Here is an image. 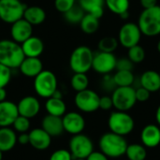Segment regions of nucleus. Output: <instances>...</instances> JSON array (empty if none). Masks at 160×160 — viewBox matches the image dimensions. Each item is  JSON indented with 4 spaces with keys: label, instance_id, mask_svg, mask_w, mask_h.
Here are the masks:
<instances>
[{
    "label": "nucleus",
    "instance_id": "obj_1",
    "mask_svg": "<svg viewBox=\"0 0 160 160\" xmlns=\"http://www.w3.org/2000/svg\"><path fill=\"white\" fill-rule=\"evenodd\" d=\"M128 145L125 137L111 131L104 133L98 141L100 152L109 158H118L125 156Z\"/></svg>",
    "mask_w": 160,
    "mask_h": 160
},
{
    "label": "nucleus",
    "instance_id": "obj_2",
    "mask_svg": "<svg viewBox=\"0 0 160 160\" xmlns=\"http://www.w3.org/2000/svg\"><path fill=\"white\" fill-rule=\"evenodd\" d=\"M25 58L21 44L12 39L0 40V64L12 68H19Z\"/></svg>",
    "mask_w": 160,
    "mask_h": 160
},
{
    "label": "nucleus",
    "instance_id": "obj_3",
    "mask_svg": "<svg viewBox=\"0 0 160 160\" xmlns=\"http://www.w3.org/2000/svg\"><path fill=\"white\" fill-rule=\"evenodd\" d=\"M141 32L143 36L153 38L160 35V6L144 8L138 18Z\"/></svg>",
    "mask_w": 160,
    "mask_h": 160
},
{
    "label": "nucleus",
    "instance_id": "obj_4",
    "mask_svg": "<svg viewBox=\"0 0 160 160\" xmlns=\"http://www.w3.org/2000/svg\"><path fill=\"white\" fill-rule=\"evenodd\" d=\"M93 51L84 45L75 48L69 57V68L74 73H87L92 68Z\"/></svg>",
    "mask_w": 160,
    "mask_h": 160
},
{
    "label": "nucleus",
    "instance_id": "obj_5",
    "mask_svg": "<svg viewBox=\"0 0 160 160\" xmlns=\"http://www.w3.org/2000/svg\"><path fill=\"white\" fill-rule=\"evenodd\" d=\"M108 127L111 132L125 137L134 130L135 121L128 112L116 110L110 114L108 118Z\"/></svg>",
    "mask_w": 160,
    "mask_h": 160
},
{
    "label": "nucleus",
    "instance_id": "obj_6",
    "mask_svg": "<svg viewBox=\"0 0 160 160\" xmlns=\"http://www.w3.org/2000/svg\"><path fill=\"white\" fill-rule=\"evenodd\" d=\"M57 78L51 70L43 69L34 78V90L38 97L43 98L52 97L57 90Z\"/></svg>",
    "mask_w": 160,
    "mask_h": 160
},
{
    "label": "nucleus",
    "instance_id": "obj_7",
    "mask_svg": "<svg viewBox=\"0 0 160 160\" xmlns=\"http://www.w3.org/2000/svg\"><path fill=\"white\" fill-rule=\"evenodd\" d=\"M113 108L117 111L128 112L137 103L135 89L132 86L116 87L112 94Z\"/></svg>",
    "mask_w": 160,
    "mask_h": 160
},
{
    "label": "nucleus",
    "instance_id": "obj_8",
    "mask_svg": "<svg viewBox=\"0 0 160 160\" xmlns=\"http://www.w3.org/2000/svg\"><path fill=\"white\" fill-rule=\"evenodd\" d=\"M25 8L21 0H0V20L12 24L22 18Z\"/></svg>",
    "mask_w": 160,
    "mask_h": 160
},
{
    "label": "nucleus",
    "instance_id": "obj_9",
    "mask_svg": "<svg viewBox=\"0 0 160 160\" xmlns=\"http://www.w3.org/2000/svg\"><path fill=\"white\" fill-rule=\"evenodd\" d=\"M68 146H69L68 150L73 159L76 158L86 159L89 157V155L94 151V143L92 140L88 136L82 133L72 135Z\"/></svg>",
    "mask_w": 160,
    "mask_h": 160
},
{
    "label": "nucleus",
    "instance_id": "obj_10",
    "mask_svg": "<svg viewBox=\"0 0 160 160\" xmlns=\"http://www.w3.org/2000/svg\"><path fill=\"white\" fill-rule=\"evenodd\" d=\"M142 34L139 25L136 22H128L124 23L118 32V42L123 48L129 49L135 45L140 44Z\"/></svg>",
    "mask_w": 160,
    "mask_h": 160
},
{
    "label": "nucleus",
    "instance_id": "obj_11",
    "mask_svg": "<svg viewBox=\"0 0 160 160\" xmlns=\"http://www.w3.org/2000/svg\"><path fill=\"white\" fill-rule=\"evenodd\" d=\"M99 98L100 97L97 92L87 88L83 91L77 92L74 102L81 112L91 113L99 110Z\"/></svg>",
    "mask_w": 160,
    "mask_h": 160
},
{
    "label": "nucleus",
    "instance_id": "obj_12",
    "mask_svg": "<svg viewBox=\"0 0 160 160\" xmlns=\"http://www.w3.org/2000/svg\"><path fill=\"white\" fill-rule=\"evenodd\" d=\"M117 58L113 52H97L94 53L92 68L98 74H111L116 68Z\"/></svg>",
    "mask_w": 160,
    "mask_h": 160
},
{
    "label": "nucleus",
    "instance_id": "obj_13",
    "mask_svg": "<svg viewBox=\"0 0 160 160\" xmlns=\"http://www.w3.org/2000/svg\"><path fill=\"white\" fill-rule=\"evenodd\" d=\"M62 122H63L64 131L71 135H77L82 133L85 128V120L83 116L76 112H66L62 116Z\"/></svg>",
    "mask_w": 160,
    "mask_h": 160
},
{
    "label": "nucleus",
    "instance_id": "obj_14",
    "mask_svg": "<svg viewBox=\"0 0 160 160\" xmlns=\"http://www.w3.org/2000/svg\"><path fill=\"white\" fill-rule=\"evenodd\" d=\"M31 36H33V25L23 18L16 21L11 24L10 37L11 39L15 42L22 44Z\"/></svg>",
    "mask_w": 160,
    "mask_h": 160
},
{
    "label": "nucleus",
    "instance_id": "obj_15",
    "mask_svg": "<svg viewBox=\"0 0 160 160\" xmlns=\"http://www.w3.org/2000/svg\"><path fill=\"white\" fill-rule=\"evenodd\" d=\"M17 108L19 115L31 119L38 114L40 111V103L36 97L26 96L20 99L17 104Z\"/></svg>",
    "mask_w": 160,
    "mask_h": 160
},
{
    "label": "nucleus",
    "instance_id": "obj_16",
    "mask_svg": "<svg viewBox=\"0 0 160 160\" xmlns=\"http://www.w3.org/2000/svg\"><path fill=\"white\" fill-rule=\"evenodd\" d=\"M18 116L19 112L17 104L8 100L0 102V128H8L12 126Z\"/></svg>",
    "mask_w": 160,
    "mask_h": 160
},
{
    "label": "nucleus",
    "instance_id": "obj_17",
    "mask_svg": "<svg viewBox=\"0 0 160 160\" xmlns=\"http://www.w3.org/2000/svg\"><path fill=\"white\" fill-rule=\"evenodd\" d=\"M29 144L36 150L44 151L51 146L52 137L41 128H34L29 133Z\"/></svg>",
    "mask_w": 160,
    "mask_h": 160
},
{
    "label": "nucleus",
    "instance_id": "obj_18",
    "mask_svg": "<svg viewBox=\"0 0 160 160\" xmlns=\"http://www.w3.org/2000/svg\"><path fill=\"white\" fill-rule=\"evenodd\" d=\"M142 144L146 148H156L160 144V127L149 124L141 132Z\"/></svg>",
    "mask_w": 160,
    "mask_h": 160
},
{
    "label": "nucleus",
    "instance_id": "obj_19",
    "mask_svg": "<svg viewBox=\"0 0 160 160\" xmlns=\"http://www.w3.org/2000/svg\"><path fill=\"white\" fill-rule=\"evenodd\" d=\"M19 69L27 78H35L43 70V64L39 57H25L21 63Z\"/></svg>",
    "mask_w": 160,
    "mask_h": 160
},
{
    "label": "nucleus",
    "instance_id": "obj_20",
    "mask_svg": "<svg viewBox=\"0 0 160 160\" xmlns=\"http://www.w3.org/2000/svg\"><path fill=\"white\" fill-rule=\"evenodd\" d=\"M41 128L44 129L52 138L62 135L64 132L62 117L47 114L41 121Z\"/></svg>",
    "mask_w": 160,
    "mask_h": 160
},
{
    "label": "nucleus",
    "instance_id": "obj_21",
    "mask_svg": "<svg viewBox=\"0 0 160 160\" xmlns=\"http://www.w3.org/2000/svg\"><path fill=\"white\" fill-rule=\"evenodd\" d=\"M25 57H39L44 51V43L38 37L31 36L21 44Z\"/></svg>",
    "mask_w": 160,
    "mask_h": 160
},
{
    "label": "nucleus",
    "instance_id": "obj_22",
    "mask_svg": "<svg viewBox=\"0 0 160 160\" xmlns=\"http://www.w3.org/2000/svg\"><path fill=\"white\" fill-rule=\"evenodd\" d=\"M141 86L148 90L150 93H156L160 90V75L159 72L156 70H146L140 78Z\"/></svg>",
    "mask_w": 160,
    "mask_h": 160
},
{
    "label": "nucleus",
    "instance_id": "obj_23",
    "mask_svg": "<svg viewBox=\"0 0 160 160\" xmlns=\"http://www.w3.org/2000/svg\"><path fill=\"white\" fill-rule=\"evenodd\" d=\"M46 11L39 6H26L22 16V18L33 26L43 23L46 20Z\"/></svg>",
    "mask_w": 160,
    "mask_h": 160
},
{
    "label": "nucleus",
    "instance_id": "obj_24",
    "mask_svg": "<svg viewBox=\"0 0 160 160\" xmlns=\"http://www.w3.org/2000/svg\"><path fill=\"white\" fill-rule=\"evenodd\" d=\"M17 144V135L14 129L0 128V151L3 153L12 150Z\"/></svg>",
    "mask_w": 160,
    "mask_h": 160
},
{
    "label": "nucleus",
    "instance_id": "obj_25",
    "mask_svg": "<svg viewBox=\"0 0 160 160\" xmlns=\"http://www.w3.org/2000/svg\"><path fill=\"white\" fill-rule=\"evenodd\" d=\"M79 5L85 13L92 14L98 19H100L104 14L105 0H79Z\"/></svg>",
    "mask_w": 160,
    "mask_h": 160
},
{
    "label": "nucleus",
    "instance_id": "obj_26",
    "mask_svg": "<svg viewBox=\"0 0 160 160\" xmlns=\"http://www.w3.org/2000/svg\"><path fill=\"white\" fill-rule=\"evenodd\" d=\"M45 109L48 114L62 117L67 112V105L63 98H57L51 97L47 98L45 103Z\"/></svg>",
    "mask_w": 160,
    "mask_h": 160
},
{
    "label": "nucleus",
    "instance_id": "obj_27",
    "mask_svg": "<svg viewBox=\"0 0 160 160\" xmlns=\"http://www.w3.org/2000/svg\"><path fill=\"white\" fill-rule=\"evenodd\" d=\"M81 30L87 35L95 34L99 28V19L93 16L92 14L85 13L81 22L79 23Z\"/></svg>",
    "mask_w": 160,
    "mask_h": 160
},
{
    "label": "nucleus",
    "instance_id": "obj_28",
    "mask_svg": "<svg viewBox=\"0 0 160 160\" xmlns=\"http://www.w3.org/2000/svg\"><path fill=\"white\" fill-rule=\"evenodd\" d=\"M125 156L128 160H145L147 158V150L141 143H131L128 145Z\"/></svg>",
    "mask_w": 160,
    "mask_h": 160
},
{
    "label": "nucleus",
    "instance_id": "obj_29",
    "mask_svg": "<svg viewBox=\"0 0 160 160\" xmlns=\"http://www.w3.org/2000/svg\"><path fill=\"white\" fill-rule=\"evenodd\" d=\"M112 77L116 87L132 86L135 81V76L130 70H116Z\"/></svg>",
    "mask_w": 160,
    "mask_h": 160
},
{
    "label": "nucleus",
    "instance_id": "obj_30",
    "mask_svg": "<svg viewBox=\"0 0 160 160\" xmlns=\"http://www.w3.org/2000/svg\"><path fill=\"white\" fill-rule=\"evenodd\" d=\"M105 6L109 10L116 15H121L129 9V0H105Z\"/></svg>",
    "mask_w": 160,
    "mask_h": 160
},
{
    "label": "nucleus",
    "instance_id": "obj_31",
    "mask_svg": "<svg viewBox=\"0 0 160 160\" xmlns=\"http://www.w3.org/2000/svg\"><path fill=\"white\" fill-rule=\"evenodd\" d=\"M70 85L76 92L83 91L89 86V78L86 73H74L70 80Z\"/></svg>",
    "mask_w": 160,
    "mask_h": 160
},
{
    "label": "nucleus",
    "instance_id": "obj_32",
    "mask_svg": "<svg viewBox=\"0 0 160 160\" xmlns=\"http://www.w3.org/2000/svg\"><path fill=\"white\" fill-rule=\"evenodd\" d=\"M85 14V11L80 7V5H75L73 6L69 10H68L67 12H65L64 18L65 20L71 23V24H79L82 21V19L83 18Z\"/></svg>",
    "mask_w": 160,
    "mask_h": 160
},
{
    "label": "nucleus",
    "instance_id": "obj_33",
    "mask_svg": "<svg viewBox=\"0 0 160 160\" xmlns=\"http://www.w3.org/2000/svg\"><path fill=\"white\" fill-rule=\"evenodd\" d=\"M118 46H119L118 39L112 36L102 38L98 43V51L104 52H114L118 48Z\"/></svg>",
    "mask_w": 160,
    "mask_h": 160
},
{
    "label": "nucleus",
    "instance_id": "obj_34",
    "mask_svg": "<svg viewBox=\"0 0 160 160\" xmlns=\"http://www.w3.org/2000/svg\"><path fill=\"white\" fill-rule=\"evenodd\" d=\"M146 57V52L140 44L128 49V58L133 64H141Z\"/></svg>",
    "mask_w": 160,
    "mask_h": 160
},
{
    "label": "nucleus",
    "instance_id": "obj_35",
    "mask_svg": "<svg viewBox=\"0 0 160 160\" xmlns=\"http://www.w3.org/2000/svg\"><path fill=\"white\" fill-rule=\"evenodd\" d=\"M30 126V119L22 115H19L12 124L13 129L18 133H25L29 131Z\"/></svg>",
    "mask_w": 160,
    "mask_h": 160
},
{
    "label": "nucleus",
    "instance_id": "obj_36",
    "mask_svg": "<svg viewBox=\"0 0 160 160\" xmlns=\"http://www.w3.org/2000/svg\"><path fill=\"white\" fill-rule=\"evenodd\" d=\"M11 79V69L0 64V88L6 87Z\"/></svg>",
    "mask_w": 160,
    "mask_h": 160
},
{
    "label": "nucleus",
    "instance_id": "obj_37",
    "mask_svg": "<svg viewBox=\"0 0 160 160\" xmlns=\"http://www.w3.org/2000/svg\"><path fill=\"white\" fill-rule=\"evenodd\" d=\"M75 0H54V8L60 13H65L75 6Z\"/></svg>",
    "mask_w": 160,
    "mask_h": 160
},
{
    "label": "nucleus",
    "instance_id": "obj_38",
    "mask_svg": "<svg viewBox=\"0 0 160 160\" xmlns=\"http://www.w3.org/2000/svg\"><path fill=\"white\" fill-rule=\"evenodd\" d=\"M49 160H73V158L69 150L58 149L51 155Z\"/></svg>",
    "mask_w": 160,
    "mask_h": 160
},
{
    "label": "nucleus",
    "instance_id": "obj_39",
    "mask_svg": "<svg viewBox=\"0 0 160 160\" xmlns=\"http://www.w3.org/2000/svg\"><path fill=\"white\" fill-rule=\"evenodd\" d=\"M134 64L128 57H121L117 59L116 62V70H130L132 71Z\"/></svg>",
    "mask_w": 160,
    "mask_h": 160
},
{
    "label": "nucleus",
    "instance_id": "obj_40",
    "mask_svg": "<svg viewBox=\"0 0 160 160\" xmlns=\"http://www.w3.org/2000/svg\"><path fill=\"white\" fill-rule=\"evenodd\" d=\"M135 95H136L137 102H146L149 100L151 93L145 88L140 86L139 88L135 89Z\"/></svg>",
    "mask_w": 160,
    "mask_h": 160
},
{
    "label": "nucleus",
    "instance_id": "obj_41",
    "mask_svg": "<svg viewBox=\"0 0 160 160\" xmlns=\"http://www.w3.org/2000/svg\"><path fill=\"white\" fill-rule=\"evenodd\" d=\"M113 108V103L111 96H103L99 98V109L102 111H110Z\"/></svg>",
    "mask_w": 160,
    "mask_h": 160
},
{
    "label": "nucleus",
    "instance_id": "obj_42",
    "mask_svg": "<svg viewBox=\"0 0 160 160\" xmlns=\"http://www.w3.org/2000/svg\"><path fill=\"white\" fill-rule=\"evenodd\" d=\"M102 86L107 91H113L116 88V85H115L114 81H113V77L112 75H110V74L103 75Z\"/></svg>",
    "mask_w": 160,
    "mask_h": 160
},
{
    "label": "nucleus",
    "instance_id": "obj_43",
    "mask_svg": "<svg viewBox=\"0 0 160 160\" xmlns=\"http://www.w3.org/2000/svg\"><path fill=\"white\" fill-rule=\"evenodd\" d=\"M86 160H110L107 156H105L100 151H93Z\"/></svg>",
    "mask_w": 160,
    "mask_h": 160
},
{
    "label": "nucleus",
    "instance_id": "obj_44",
    "mask_svg": "<svg viewBox=\"0 0 160 160\" xmlns=\"http://www.w3.org/2000/svg\"><path fill=\"white\" fill-rule=\"evenodd\" d=\"M17 142L20 144L25 145L29 143V134L27 132L25 133H20L19 136H17Z\"/></svg>",
    "mask_w": 160,
    "mask_h": 160
},
{
    "label": "nucleus",
    "instance_id": "obj_45",
    "mask_svg": "<svg viewBox=\"0 0 160 160\" xmlns=\"http://www.w3.org/2000/svg\"><path fill=\"white\" fill-rule=\"evenodd\" d=\"M141 6L144 8H153L158 5V0H140Z\"/></svg>",
    "mask_w": 160,
    "mask_h": 160
},
{
    "label": "nucleus",
    "instance_id": "obj_46",
    "mask_svg": "<svg viewBox=\"0 0 160 160\" xmlns=\"http://www.w3.org/2000/svg\"><path fill=\"white\" fill-rule=\"evenodd\" d=\"M7 100V91L5 89V87H1L0 88V102Z\"/></svg>",
    "mask_w": 160,
    "mask_h": 160
},
{
    "label": "nucleus",
    "instance_id": "obj_47",
    "mask_svg": "<svg viewBox=\"0 0 160 160\" xmlns=\"http://www.w3.org/2000/svg\"><path fill=\"white\" fill-rule=\"evenodd\" d=\"M156 120H157L158 125L160 127V105L158 107L157 112H156Z\"/></svg>",
    "mask_w": 160,
    "mask_h": 160
},
{
    "label": "nucleus",
    "instance_id": "obj_48",
    "mask_svg": "<svg viewBox=\"0 0 160 160\" xmlns=\"http://www.w3.org/2000/svg\"><path fill=\"white\" fill-rule=\"evenodd\" d=\"M119 17H120L122 20H128V17H129V13H128V11H127V12H125V13L121 14Z\"/></svg>",
    "mask_w": 160,
    "mask_h": 160
},
{
    "label": "nucleus",
    "instance_id": "obj_49",
    "mask_svg": "<svg viewBox=\"0 0 160 160\" xmlns=\"http://www.w3.org/2000/svg\"><path fill=\"white\" fill-rule=\"evenodd\" d=\"M157 50H158V53L160 54V39L158 41V44H157Z\"/></svg>",
    "mask_w": 160,
    "mask_h": 160
},
{
    "label": "nucleus",
    "instance_id": "obj_50",
    "mask_svg": "<svg viewBox=\"0 0 160 160\" xmlns=\"http://www.w3.org/2000/svg\"><path fill=\"white\" fill-rule=\"evenodd\" d=\"M3 159V152L2 151H0V160Z\"/></svg>",
    "mask_w": 160,
    "mask_h": 160
},
{
    "label": "nucleus",
    "instance_id": "obj_51",
    "mask_svg": "<svg viewBox=\"0 0 160 160\" xmlns=\"http://www.w3.org/2000/svg\"><path fill=\"white\" fill-rule=\"evenodd\" d=\"M73 160H86V159H83V158H76V159H73Z\"/></svg>",
    "mask_w": 160,
    "mask_h": 160
},
{
    "label": "nucleus",
    "instance_id": "obj_52",
    "mask_svg": "<svg viewBox=\"0 0 160 160\" xmlns=\"http://www.w3.org/2000/svg\"><path fill=\"white\" fill-rule=\"evenodd\" d=\"M159 75H160V71H159Z\"/></svg>",
    "mask_w": 160,
    "mask_h": 160
}]
</instances>
